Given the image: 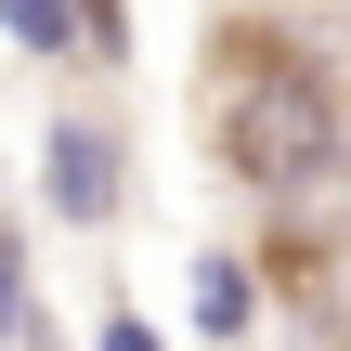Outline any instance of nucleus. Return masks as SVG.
Returning <instances> with one entry per match:
<instances>
[{
  "mask_svg": "<svg viewBox=\"0 0 351 351\" xmlns=\"http://www.w3.org/2000/svg\"><path fill=\"white\" fill-rule=\"evenodd\" d=\"M26 339V247H13V234H0V351Z\"/></svg>",
  "mask_w": 351,
  "mask_h": 351,
  "instance_id": "obj_5",
  "label": "nucleus"
},
{
  "mask_svg": "<svg viewBox=\"0 0 351 351\" xmlns=\"http://www.w3.org/2000/svg\"><path fill=\"white\" fill-rule=\"evenodd\" d=\"M91 351H169V339H156L143 313H104V326H91Z\"/></svg>",
  "mask_w": 351,
  "mask_h": 351,
  "instance_id": "obj_6",
  "label": "nucleus"
},
{
  "mask_svg": "<svg viewBox=\"0 0 351 351\" xmlns=\"http://www.w3.org/2000/svg\"><path fill=\"white\" fill-rule=\"evenodd\" d=\"M0 26H13L26 52H65V39H78V0H0Z\"/></svg>",
  "mask_w": 351,
  "mask_h": 351,
  "instance_id": "obj_4",
  "label": "nucleus"
},
{
  "mask_svg": "<svg viewBox=\"0 0 351 351\" xmlns=\"http://www.w3.org/2000/svg\"><path fill=\"white\" fill-rule=\"evenodd\" d=\"M261 313V287H247V261H195V339H234Z\"/></svg>",
  "mask_w": 351,
  "mask_h": 351,
  "instance_id": "obj_3",
  "label": "nucleus"
},
{
  "mask_svg": "<svg viewBox=\"0 0 351 351\" xmlns=\"http://www.w3.org/2000/svg\"><path fill=\"white\" fill-rule=\"evenodd\" d=\"M39 169H52V208L65 221H117V130H91V117H52V143H39Z\"/></svg>",
  "mask_w": 351,
  "mask_h": 351,
  "instance_id": "obj_2",
  "label": "nucleus"
},
{
  "mask_svg": "<svg viewBox=\"0 0 351 351\" xmlns=\"http://www.w3.org/2000/svg\"><path fill=\"white\" fill-rule=\"evenodd\" d=\"M208 143H221V169L247 182V195H313L326 169H339V78L287 39V26H221L208 39Z\"/></svg>",
  "mask_w": 351,
  "mask_h": 351,
  "instance_id": "obj_1",
  "label": "nucleus"
}]
</instances>
